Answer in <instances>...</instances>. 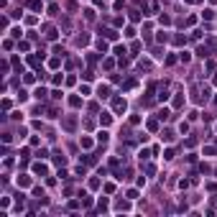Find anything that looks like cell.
<instances>
[{"label":"cell","instance_id":"4","mask_svg":"<svg viewBox=\"0 0 217 217\" xmlns=\"http://www.w3.org/2000/svg\"><path fill=\"white\" fill-rule=\"evenodd\" d=\"M54 156H56V158H54V164H59V166H64V164H67V158H64V153H59V151H56Z\"/></svg>","mask_w":217,"mask_h":217},{"label":"cell","instance_id":"15","mask_svg":"<svg viewBox=\"0 0 217 217\" xmlns=\"http://www.w3.org/2000/svg\"><path fill=\"white\" fill-rule=\"evenodd\" d=\"M97 49H100V51L105 54V51H107V43H105V41H97Z\"/></svg>","mask_w":217,"mask_h":217},{"label":"cell","instance_id":"6","mask_svg":"<svg viewBox=\"0 0 217 217\" xmlns=\"http://www.w3.org/2000/svg\"><path fill=\"white\" fill-rule=\"evenodd\" d=\"M33 97H36V100H43V97H46V90H43V87H39V90L33 92Z\"/></svg>","mask_w":217,"mask_h":217},{"label":"cell","instance_id":"11","mask_svg":"<svg viewBox=\"0 0 217 217\" xmlns=\"http://www.w3.org/2000/svg\"><path fill=\"white\" fill-rule=\"evenodd\" d=\"M97 141L100 143H107V133H105V130H100V133H97Z\"/></svg>","mask_w":217,"mask_h":217},{"label":"cell","instance_id":"8","mask_svg":"<svg viewBox=\"0 0 217 217\" xmlns=\"http://www.w3.org/2000/svg\"><path fill=\"white\" fill-rule=\"evenodd\" d=\"M28 8H33V10H41V0H28Z\"/></svg>","mask_w":217,"mask_h":217},{"label":"cell","instance_id":"9","mask_svg":"<svg viewBox=\"0 0 217 217\" xmlns=\"http://www.w3.org/2000/svg\"><path fill=\"white\" fill-rule=\"evenodd\" d=\"M28 184H31V179H28V176H18V186H28Z\"/></svg>","mask_w":217,"mask_h":217},{"label":"cell","instance_id":"10","mask_svg":"<svg viewBox=\"0 0 217 217\" xmlns=\"http://www.w3.org/2000/svg\"><path fill=\"white\" fill-rule=\"evenodd\" d=\"M97 95H100V97H110V90H107V87H100Z\"/></svg>","mask_w":217,"mask_h":217},{"label":"cell","instance_id":"5","mask_svg":"<svg viewBox=\"0 0 217 217\" xmlns=\"http://www.w3.org/2000/svg\"><path fill=\"white\" fill-rule=\"evenodd\" d=\"M69 105H72V107H79V105H82V97L72 95V97H69Z\"/></svg>","mask_w":217,"mask_h":217},{"label":"cell","instance_id":"1","mask_svg":"<svg viewBox=\"0 0 217 217\" xmlns=\"http://www.w3.org/2000/svg\"><path fill=\"white\" fill-rule=\"evenodd\" d=\"M125 107H128V105H125V100H123V97H115V100H112V110H115V112H125Z\"/></svg>","mask_w":217,"mask_h":217},{"label":"cell","instance_id":"2","mask_svg":"<svg viewBox=\"0 0 217 217\" xmlns=\"http://www.w3.org/2000/svg\"><path fill=\"white\" fill-rule=\"evenodd\" d=\"M64 128H67V130H74L77 128V118H74V115H69V118L64 120Z\"/></svg>","mask_w":217,"mask_h":217},{"label":"cell","instance_id":"12","mask_svg":"<svg viewBox=\"0 0 217 217\" xmlns=\"http://www.w3.org/2000/svg\"><path fill=\"white\" fill-rule=\"evenodd\" d=\"M79 143H82V148H92V138H82Z\"/></svg>","mask_w":217,"mask_h":217},{"label":"cell","instance_id":"14","mask_svg":"<svg viewBox=\"0 0 217 217\" xmlns=\"http://www.w3.org/2000/svg\"><path fill=\"white\" fill-rule=\"evenodd\" d=\"M56 10H59V5H56V3L49 5V13H51V16H56Z\"/></svg>","mask_w":217,"mask_h":217},{"label":"cell","instance_id":"7","mask_svg":"<svg viewBox=\"0 0 217 217\" xmlns=\"http://www.w3.org/2000/svg\"><path fill=\"white\" fill-rule=\"evenodd\" d=\"M33 171H36V174H41V176H43V174H46L49 169H46V166H43V164H36V166H33Z\"/></svg>","mask_w":217,"mask_h":217},{"label":"cell","instance_id":"13","mask_svg":"<svg viewBox=\"0 0 217 217\" xmlns=\"http://www.w3.org/2000/svg\"><path fill=\"white\" fill-rule=\"evenodd\" d=\"M100 123H102V125H110V115H107V112H105V115H102V118H100Z\"/></svg>","mask_w":217,"mask_h":217},{"label":"cell","instance_id":"3","mask_svg":"<svg viewBox=\"0 0 217 217\" xmlns=\"http://www.w3.org/2000/svg\"><path fill=\"white\" fill-rule=\"evenodd\" d=\"M105 39H110V41H115V39H118V31H112V28H105Z\"/></svg>","mask_w":217,"mask_h":217},{"label":"cell","instance_id":"16","mask_svg":"<svg viewBox=\"0 0 217 217\" xmlns=\"http://www.w3.org/2000/svg\"><path fill=\"white\" fill-rule=\"evenodd\" d=\"M158 118L166 120V118H169V110H166V107H164V110H158Z\"/></svg>","mask_w":217,"mask_h":217}]
</instances>
